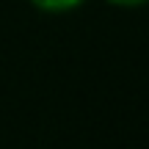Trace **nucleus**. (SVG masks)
Listing matches in <instances>:
<instances>
[{
    "mask_svg": "<svg viewBox=\"0 0 149 149\" xmlns=\"http://www.w3.org/2000/svg\"><path fill=\"white\" fill-rule=\"evenodd\" d=\"M31 3L39 11H44V14H64V11H72L77 6H83L86 0H31Z\"/></svg>",
    "mask_w": 149,
    "mask_h": 149,
    "instance_id": "1",
    "label": "nucleus"
},
{
    "mask_svg": "<svg viewBox=\"0 0 149 149\" xmlns=\"http://www.w3.org/2000/svg\"><path fill=\"white\" fill-rule=\"evenodd\" d=\"M113 6H122V8H133V6H144L146 0H108Z\"/></svg>",
    "mask_w": 149,
    "mask_h": 149,
    "instance_id": "2",
    "label": "nucleus"
}]
</instances>
